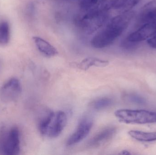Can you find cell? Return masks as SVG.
<instances>
[{
	"instance_id": "9a60e30c",
	"label": "cell",
	"mask_w": 156,
	"mask_h": 155,
	"mask_svg": "<svg viewBox=\"0 0 156 155\" xmlns=\"http://www.w3.org/2000/svg\"><path fill=\"white\" fill-rule=\"evenodd\" d=\"M113 103V100L109 97H102L92 101L90 104L91 108L94 110H103L109 107Z\"/></svg>"
},
{
	"instance_id": "e0dca14e",
	"label": "cell",
	"mask_w": 156,
	"mask_h": 155,
	"mask_svg": "<svg viewBox=\"0 0 156 155\" xmlns=\"http://www.w3.org/2000/svg\"><path fill=\"white\" fill-rule=\"evenodd\" d=\"M101 0H81L80 7L84 12H88L100 9Z\"/></svg>"
},
{
	"instance_id": "ac0fdd59",
	"label": "cell",
	"mask_w": 156,
	"mask_h": 155,
	"mask_svg": "<svg viewBox=\"0 0 156 155\" xmlns=\"http://www.w3.org/2000/svg\"><path fill=\"white\" fill-rule=\"evenodd\" d=\"M130 100L134 103H137L138 104H143L144 103L145 100L142 97L140 96H137L133 95H131L129 96Z\"/></svg>"
},
{
	"instance_id": "52a82bcc",
	"label": "cell",
	"mask_w": 156,
	"mask_h": 155,
	"mask_svg": "<svg viewBox=\"0 0 156 155\" xmlns=\"http://www.w3.org/2000/svg\"><path fill=\"white\" fill-rule=\"evenodd\" d=\"M20 133L16 127L10 129L4 140L3 151L5 154L18 155L20 152Z\"/></svg>"
},
{
	"instance_id": "ba28073f",
	"label": "cell",
	"mask_w": 156,
	"mask_h": 155,
	"mask_svg": "<svg viewBox=\"0 0 156 155\" xmlns=\"http://www.w3.org/2000/svg\"><path fill=\"white\" fill-rule=\"evenodd\" d=\"M156 33V22L142 24L137 30L130 34L126 41L130 43H136L148 40Z\"/></svg>"
},
{
	"instance_id": "7a4b0ae2",
	"label": "cell",
	"mask_w": 156,
	"mask_h": 155,
	"mask_svg": "<svg viewBox=\"0 0 156 155\" xmlns=\"http://www.w3.org/2000/svg\"><path fill=\"white\" fill-rule=\"evenodd\" d=\"M67 122L66 114L63 111L48 112L39 121V131L44 136L56 138L60 135Z\"/></svg>"
},
{
	"instance_id": "277c9868",
	"label": "cell",
	"mask_w": 156,
	"mask_h": 155,
	"mask_svg": "<svg viewBox=\"0 0 156 155\" xmlns=\"http://www.w3.org/2000/svg\"><path fill=\"white\" fill-rule=\"evenodd\" d=\"M108 17V11L96 9L86 12L85 14L79 18L78 24L83 32L91 34L103 26Z\"/></svg>"
},
{
	"instance_id": "30bf717a",
	"label": "cell",
	"mask_w": 156,
	"mask_h": 155,
	"mask_svg": "<svg viewBox=\"0 0 156 155\" xmlns=\"http://www.w3.org/2000/svg\"><path fill=\"white\" fill-rule=\"evenodd\" d=\"M139 21L142 24L156 22V0L146 4L141 10Z\"/></svg>"
},
{
	"instance_id": "6da1fadb",
	"label": "cell",
	"mask_w": 156,
	"mask_h": 155,
	"mask_svg": "<svg viewBox=\"0 0 156 155\" xmlns=\"http://www.w3.org/2000/svg\"><path fill=\"white\" fill-rule=\"evenodd\" d=\"M134 15V13L129 11L114 17L92 38V46L97 49H102L113 43L128 27Z\"/></svg>"
},
{
	"instance_id": "7c38bea8",
	"label": "cell",
	"mask_w": 156,
	"mask_h": 155,
	"mask_svg": "<svg viewBox=\"0 0 156 155\" xmlns=\"http://www.w3.org/2000/svg\"><path fill=\"white\" fill-rule=\"evenodd\" d=\"M109 61L101 60L95 57H88L79 63H75L74 65L80 70L86 71L92 66L105 67L109 65Z\"/></svg>"
},
{
	"instance_id": "8992f818",
	"label": "cell",
	"mask_w": 156,
	"mask_h": 155,
	"mask_svg": "<svg viewBox=\"0 0 156 155\" xmlns=\"http://www.w3.org/2000/svg\"><path fill=\"white\" fill-rule=\"evenodd\" d=\"M22 91L21 83L16 78H12L0 89V98L5 103H10L17 100Z\"/></svg>"
},
{
	"instance_id": "ffe728a7",
	"label": "cell",
	"mask_w": 156,
	"mask_h": 155,
	"mask_svg": "<svg viewBox=\"0 0 156 155\" xmlns=\"http://www.w3.org/2000/svg\"><path fill=\"white\" fill-rule=\"evenodd\" d=\"M120 154L128 155H131V153H129V152H128V151H126V150H124V151H122V153H120Z\"/></svg>"
},
{
	"instance_id": "8fae6325",
	"label": "cell",
	"mask_w": 156,
	"mask_h": 155,
	"mask_svg": "<svg viewBox=\"0 0 156 155\" xmlns=\"http://www.w3.org/2000/svg\"><path fill=\"white\" fill-rule=\"evenodd\" d=\"M33 40L38 50L46 56L53 57L58 54L55 47L41 37L34 36Z\"/></svg>"
},
{
	"instance_id": "d6986e66",
	"label": "cell",
	"mask_w": 156,
	"mask_h": 155,
	"mask_svg": "<svg viewBox=\"0 0 156 155\" xmlns=\"http://www.w3.org/2000/svg\"><path fill=\"white\" fill-rule=\"evenodd\" d=\"M147 42L150 47L156 49V33L147 40Z\"/></svg>"
},
{
	"instance_id": "5b68a950",
	"label": "cell",
	"mask_w": 156,
	"mask_h": 155,
	"mask_svg": "<svg viewBox=\"0 0 156 155\" xmlns=\"http://www.w3.org/2000/svg\"><path fill=\"white\" fill-rule=\"evenodd\" d=\"M93 125L92 119L90 116H85L81 119L76 131L67 140L66 145L72 146L85 139L89 134Z\"/></svg>"
},
{
	"instance_id": "2e32d148",
	"label": "cell",
	"mask_w": 156,
	"mask_h": 155,
	"mask_svg": "<svg viewBox=\"0 0 156 155\" xmlns=\"http://www.w3.org/2000/svg\"><path fill=\"white\" fill-rule=\"evenodd\" d=\"M10 27L6 21L0 22V46L7 45L10 40Z\"/></svg>"
},
{
	"instance_id": "5bb4252c",
	"label": "cell",
	"mask_w": 156,
	"mask_h": 155,
	"mask_svg": "<svg viewBox=\"0 0 156 155\" xmlns=\"http://www.w3.org/2000/svg\"><path fill=\"white\" fill-rule=\"evenodd\" d=\"M140 1V0H115L112 9L123 12H128L137 5Z\"/></svg>"
},
{
	"instance_id": "9c48e42d",
	"label": "cell",
	"mask_w": 156,
	"mask_h": 155,
	"mask_svg": "<svg viewBox=\"0 0 156 155\" xmlns=\"http://www.w3.org/2000/svg\"><path fill=\"white\" fill-rule=\"evenodd\" d=\"M116 129L113 127H108L100 131L88 142L90 147H97L104 144L114 136Z\"/></svg>"
},
{
	"instance_id": "4fadbf2b",
	"label": "cell",
	"mask_w": 156,
	"mask_h": 155,
	"mask_svg": "<svg viewBox=\"0 0 156 155\" xmlns=\"http://www.w3.org/2000/svg\"><path fill=\"white\" fill-rule=\"evenodd\" d=\"M128 133L132 138L140 142L156 141V132H144L137 130H131L128 132Z\"/></svg>"
},
{
	"instance_id": "3957f363",
	"label": "cell",
	"mask_w": 156,
	"mask_h": 155,
	"mask_svg": "<svg viewBox=\"0 0 156 155\" xmlns=\"http://www.w3.org/2000/svg\"><path fill=\"white\" fill-rule=\"evenodd\" d=\"M115 115L120 122L128 124L156 123V113L147 110L119 109Z\"/></svg>"
}]
</instances>
